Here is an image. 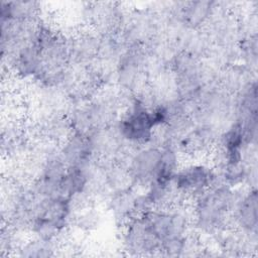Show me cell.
<instances>
[{
	"instance_id": "6da1fadb",
	"label": "cell",
	"mask_w": 258,
	"mask_h": 258,
	"mask_svg": "<svg viewBox=\"0 0 258 258\" xmlns=\"http://www.w3.org/2000/svg\"><path fill=\"white\" fill-rule=\"evenodd\" d=\"M211 170L204 165H189L173 176L175 189L178 194L202 195L208 189L213 180Z\"/></svg>"
},
{
	"instance_id": "7a4b0ae2",
	"label": "cell",
	"mask_w": 258,
	"mask_h": 258,
	"mask_svg": "<svg viewBox=\"0 0 258 258\" xmlns=\"http://www.w3.org/2000/svg\"><path fill=\"white\" fill-rule=\"evenodd\" d=\"M237 220L244 229L251 231L257 224V199L256 191L249 192L237 205Z\"/></svg>"
}]
</instances>
